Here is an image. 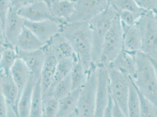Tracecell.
Masks as SVG:
<instances>
[{"mask_svg": "<svg viewBox=\"0 0 157 117\" xmlns=\"http://www.w3.org/2000/svg\"><path fill=\"white\" fill-rule=\"evenodd\" d=\"M60 33L76 54L86 69L90 72L92 63V38L89 22H67L62 24Z\"/></svg>", "mask_w": 157, "mask_h": 117, "instance_id": "obj_1", "label": "cell"}, {"mask_svg": "<svg viewBox=\"0 0 157 117\" xmlns=\"http://www.w3.org/2000/svg\"><path fill=\"white\" fill-rule=\"evenodd\" d=\"M137 73L133 80L138 91L157 108V76L150 58L143 52L136 55Z\"/></svg>", "mask_w": 157, "mask_h": 117, "instance_id": "obj_2", "label": "cell"}, {"mask_svg": "<svg viewBox=\"0 0 157 117\" xmlns=\"http://www.w3.org/2000/svg\"><path fill=\"white\" fill-rule=\"evenodd\" d=\"M117 12L110 6L104 12L89 21L92 38V63L99 65L105 36L113 21L118 15Z\"/></svg>", "mask_w": 157, "mask_h": 117, "instance_id": "obj_3", "label": "cell"}, {"mask_svg": "<svg viewBox=\"0 0 157 117\" xmlns=\"http://www.w3.org/2000/svg\"><path fill=\"white\" fill-rule=\"evenodd\" d=\"M124 31L118 14L105 36L98 66L107 67L123 50Z\"/></svg>", "mask_w": 157, "mask_h": 117, "instance_id": "obj_4", "label": "cell"}, {"mask_svg": "<svg viewBox=\"0 0 157 117\" xmlns=\"http://www.w3.org/2000/svg\"><path fill=\"white\" fill-rule=\"evenodd\" d=\"M98 89V66H93L87 83L80 90L76 109L78 117H93L96 107Z\"/></svg>", "mask_w": 157, "mask_h": 117, "instance_id": "obj_5", "label": "cell"}, {"mask_svg": "<svg viewBox=\"0 0 157 117\" xmlns=\"http://www.w3.org/2000/svg\"><path fill=\"white\" fill-rule=\"evenodd\" d=\"M109 78V90L113 101L127 117V103L130 92L131 78L111 66L105 67Z\"/></svg>", "mask_w": 157, "mask_h": 117, "instance_id": "obj_6", "label": "cell"}, {"mask_svg": "<svg viewBox=\"0 0 157 117\" xmlns=\"http://www.w3.org/2000/svg\"><path fill=\"white\" fill-rule=\"evenodd\" d=\"M143 34L141 51L157 61V21L152 11H148L138 21Z\"/></svg>", "mask_w": 157, "mask_h": 117, "instance_id": "obj_7", "label": "cell"}, {"mask_svg": "<svg viewBox=\"0 0 157 117\" xmlns=\"http://www.w3.org/2000/svg\"><path fill=\"white\" fill-rule=\"evenodd\" d=\"M109 6V0H78L75 13L68 22H89Z\"/></svg>", "mask_w": 157, "mask_h": 117, "instance_id": "obj_8", "label": "cell"}, {"mask_svg": "<svg viewBox=\"0 0 157 117\" xmlns=\"http://www.w3.org/2000/svg\"><path fill=\"white\" fill-rule=\"evenodd\" d=\"M25 20L18 13V9L11 7L4 25L0 29L1 43H7L16 47L17 40L25 27Z\"/></svg>", "mask_w": 157, "mask_h": 117, "instance_id": "obj_9", "label": "cell"}, {"mask_svg": "<svg viewBox=\"0 0 157 117\" xmlns=\"http://www.w3.org/2000/svg\"><path fill=\"white\" fill-rule=\"evenodd\" d=\"M18 13L28 21L39 22L52 20L62 25L61 22L53 15L51 7L42 1H35L28 6L19 9Z\"/></svg>", "mask_w": 157, "mask_h": 117, "instance_id": "obj_10", "label": "cell"}, {"mask_svg": "<svg viewBox=\"0 0 157 117\" xmlns=\"http://www.w3.org/2000/svg\"><path fill=\"white\" fill-rule=\"evenodd\" d=\"M42 49L46 55H52L58 60L63 58H78L70 43L60 32L48 42Z\"/></svg>", "mask_w": 157, "mask_h": 117, "instance_id": "obj_11", "label": "cell"}, {"mask_svg": "<svg viewBox=\"0 0 157 117\" xmlns=\"http://www.w3.org/2000/svg\"><path fill=\"white\" fill-rule=\"evenodd\" d=\"M98 89L96 110L93 117H104L109 104L110 94L109 90V78L106 68L98 66Z\"/></svg>", "mask_w": 157, "mask_h": 117, "instance_id": "obj_12", "label": "cell"}, {"mask_svg": "<svg viewBox=\"0 0 157 117\" xmlns=\"http://www.w3.org/2000/svg\"><path fill=\"white\" fill-rule=\"evenodd\" d=\"M25 26L31 30L45 44L60 32L62 29L60 24L52 20L39 22L25 21Z\"/></svg>", "mask_w": 157, "mask_h": 117, "instance_id": "obj_13", "label": "cell"}, {"mask_svg": "<svg viewBox=\"0 0 157 117\" xmlns=\"http://www.w3.org/2000/svg\"><path fill=\"white\" fill-rule=\"evenodd\" d=\"M18 58L21 59L29 69L31 74L36 81L39 80L44 65L46 55L43 49L32 52H23L17 50Z\"/></svg>", "mask_w": 157, "mask_h": 117, "instance_id": "obj_14", "label": "cell"}, {"mask_svg": "<svg viewBox=\"0 0 157 117\" xmlns=\"http://www.w3.org/2000/svg\"><path fill=\"white\" fill-rule=\"evenodd\" d=\"M123 28L124 31L123 50L133 54L141 52L143 45V34L138 22L132 26L123 27Z\"/></svg>", "mask_w": 157, "mask_h": 117, "instance_id": "obj_15", "label": "cell"}, {"mask_svg": "<svg viewBox=\"0 0 157 117\" xmlns=\"http://www.w3.org/2000/svg\"><path fill=\"white\" fill-rule=\"evenodd\" d=\"M136 55L137 53L133 54L123 50L109 66L114 67L134 80L137 73Z\"/></svg>", "mask_w": 157, "mask_h": 117, "instance_id": "obj_16", "label": "cell"}, {"mask_svg": "<svg viewBox=\"0 0 157 117\" xmlns=\"http://www.w3.org/2000/svg\"><path fill=\"white\" fill-rule=\"evenodd\" d=\"M58 59L52 55H46V60L40 77L42 97L48 95L51 90L55 77Z\"/></svg>", "mask_w": 157, "mask_h": 117, "instance_id": "obj_17", "label": "cell"}, {"mask_svg": "<svg viewBox=\"0 0 157 117\" xmlns=\"http://www.w3.org/2000/svg\"><path fill=\"white\" fill-rule=\"evenodd\" d=\"M0 90L1 96L5 99L7 104L13 107L17 111L18 90L11 74H1Z\"/></svg>", "mask_w": 157, "mask_h": 117, "instance_id": "obj_18", "label": "cell"}, {"mask_svg": "<svg viewBox=\"0 0 157 117\" xmlns=\"http://www.w3.org/2000/svg\"><path fill=\"white\" fill-rule=\"evenodd\" d=\"M45 45L31 30L25 26L17 40L16 49L23 52H32L42 49Z\"/></svg>", "mask_w": 157, "mask_h": 117, "instance_id": "obj_19", "label": "cell"}, {"mask_svg": "<svg viewBox=\"0 0 157 117\" xmlns=\"http://www.w3.org/2000/svg\"><path fill=\"white\" fill-rule=\"evenodd\" d=\"M37 81L31 75L28 83L20 96L17 111L20 117H28L30 113L35 86Z\"/></svg>", "mask_w": 157, "mask_h": 117, "instance_id": "obj_20", "label": "cell"}, {"mask_svg": "<svg viewBox=\"0 0 157 117\" xmlns=\"http://www.w3.org/2000/svg\"><path fill=\"white\" fill-rule=\"evenodd\" d=\"M10 74L18 88L19 101L21 93L29 81L31 75V73L25 63L18 58L12 67Z\"/></svg>", "mask_w": 157, "mask_h": 117, "instance_id": "obj_21", "label": "cell"}, {"mask_svg": "<svg viewBox=\"0 0 157 117\" xmlns=\"http://www.w3.org/2000/svg\"><path fill=\"white\" fill-rule=\"evenodd\" d=\"M18 58V56L16 47L7 43H1V74H10L11 69Z\"/></svg>", "mask_w": 157, "mask_h": 117, "instance_id": "obj_22", "label": "cell"}, {"mask_svg": "<svg viewBox=\"0 0 157 117\" xmlns=\"http://www.w3.org/2000/svg\"><path fill=\"white\" fill-rule=\"evenodd\" d=\"M75 3L71 0H59L52 2L51 9L53 15L62 24L67 23L75 11Z\"/></svg>", "mask_w": 157, "mask_h": 117, "instance_id": "obj_23", "label": "cell"}, {"mask_svg": "<svg viewBox=\"0 0 157 117\" xmlns=\"http://www.w3.org/2000/svg\"><path fill=\"white\" fill-rule=\"evenodd\" d=\"M80 90H72L65 97L59 100V110L57 117H63L76 111Z\"/></svg>", "mask_w": 157, "mask_h": 117, "instance_id": "obj_24", "label": "cell"}, {"mask_svg": "<svg viewBox=\"0 0 157 117\" xmlns=\"http://www.w3.org/2000/svg\"><path fill=\"white\" fill-rule=\"evenodd\" d=\"M78 59V58H63L58 61L56 70L51 90L47 96L45 97H42V98L52 97L51 94L55 86L57 85L59 81H60L62 80L65 78L66 77H67L71 74L75 62Z\"/></svg>", "mask_w": 157, "mask_h": 117, "instance_id": "obj_25", "label": "cell"}, {"mask_svg": "<svg viewBox=\"0 0 157 117\" xmlns=\"http://www.w3.org/2000/svg\"><path fill=\"white\" fill-rule=\"evenodd\" d=\"M90 72L86 69L79 59L75 62L71 73L73 90H80L86 85Z\"/></svg>", "mask_w": 157, "mask_h": 117, "instance_id": "obj_26", "label": "cell"}, {"mask_svg": "<svg viewBox=\"0 0 157 117\" xmlns=\"http://www.w3.org/2000/svg\"><path fill=\"white\" fill-rule=\"evenodd\" d=\"M109 4L118 13L121 11H130L144 15L148 11L140 7L135 0H109Z\"/></svg>", "mask_w": 157, "mask_h": 117, "instance_id": "obj_27", "label": "cell"}, {"mask_svg": "<svg viewBox=\"0 0 157 117\" xmlns=\"http://www.w3.org/2000/svg\"><path fill=\"white\" fill-rule=\"evenodd\" d=\"M128 117H140V98L137 87L131 78L127 103Z\"/></svg>", "mask_w": 157, "mask_h": 117, "instance_id": "obj_28", "label": "cell"}, {"mask_svg": "<svg viewBox=\"0 0 157 117\" xmlns=\"http://www.w3.org/2000/svg\"><path fill=\"white\" fill-rule=\"evenodd\" d=\"M28 117H43V98L40 78L35 86L30 113Z\"/></svg>", "mask_w": 157, "mask_h": 117, "instance_id": "obj_29", "label": "cell"}, {"mask_svg": "<svg viewBox=\"0 0 157 117\" xmlns=\"http://www.w3.org/2000/svg\"><path fill=\"white\" fill-rule=\"evenodd\" d=\"M72 90V81L70 74L55 86L51 95L53 97L59 100L62 98L65 97Z\"/></svg>", "mask_w": 157, "mask_h": 117, "instance_id": "obj_30", "label": "cell"}, {"mask_svg": "<svg viewBox=\"0 0 157 117\" xmlns=\"http://www.w3.org/2000/svg\"><path fill=\"white\" fill-rule=\"evenodd\" d=\"M59 100L53 97L43 98V117H57Z\"/></svg>", "mask_w": 157, "mask_h": 117, "instance_id": "obj_31", "label": "cell"}, {"mask_svg": "<svg viewBox=\"0 0 157 117\" xmlns=\"http://www.w3.org/2000/svg\"><path fill=\"white\" fill-rule=\"evenodd\" d=\"M138 92L140 98V117H157L156 106L145 97L140 91Z\"/></svg>", "mask_w": 157, "mask_h": 117, "instance_id": "obj_32", "label": "cell"}, {"mask_svg": "<svg viewBox=\"0 0 157 117\" xmlns=\"http://www.w3.org/2000/svg\"><path fill=\"white\" fill-rule=\"evenodd\" d=\"M143 15L130 11H121L118 13L121 25L124 28L134 25Z\"/></svg>", "mask_w": 157, "mask_h": 117, "instance_id": "obj_33", "label": "cell"}, {"mask_svg": "<svg viewBox=\"0 0 157 117\" xmlns=\"http://www.w3.org/2000/svg\"><path fill=\"white\" fill-rule=\"evenodd\" d=\"M11 7V0H0V29L4 25Z\"/></svg>", "mask_w": 157, "mask_h": 117, "instance_id": "obj_34", "label": "cell"}, {"mask_svg": "<svg viewBox=\"0 0 157 117\" xmlns=\"http://www.w3.org/2000/svg\"><path fill=\"white\" fill-rule=\"evenodd\" d=\"M35 0H11V6L17 9L28 6Z\"/></svg>", "mask_w": 157, "mask_h": 117, "instance_id": "obj_35", "label": "cell"}, {"mask_svg": "<svg viewBox=\"0 0 157 117\" xmlns=\"http://www.w3.org/2000/svg\"><path fill=\"white\" fill-rule=\"evenodd\" d=\"M112 115L113 117H128L117 104L113 101L112 105Z\"/></svg>", "mask_w": 157, "mask_h": 117, "instance_id": "obj_36", "label": "cell"}, {"mask_svg": "<svg viewBox=\"0 0 157 117\" xmlns=\"http://www.w3.org/2000/svg\"><path fill=\"white\" fill-rule=\"evenodd\" d=\"M8 117V105L5 99L0 97V117Z\"/></svg>", "mask_w": 157, "mask_h": 117, "instance_id": "obj_37", "label": "cell"}, {"mask_svg": "<svg viewBox=\"0 0 157 117\" xmlns=\"http://www.w3.org/2000/svg\"><path fill=\"white\" fill-rule=\"evenodd\" d=\"M112 105H113V100H112V98L110 96L109 104H108L106 110L105 112V117H113V115H112Z\"/></svg>", "mask_w": 157, "mask_h": 117, "instance_id": "obj_38", "label": "cell"}, {"mask_svg": "<svg viewBox=\"0 0 157 117\" xmlns=\"http://www.w3.org/2000/svg\"><path fill=\"white\" fill-rule=\"evenodd\" d=\"M20 117V116L13 107L8 105V117Z\"/></svg>", "mask_w": 157, "mask_h": 117, "instance_id": "obj_39", "label": "cell"}, {"mask_svg": "<svg viewBox=\"0 0 157 117\" xmlns=\"http://www.w3.org/2000/svg\"><path fill=\"white\" fill-rule=\"evenodd\" d=\"M35 1H42L46 3L49 7H51L52 4V0H35Z\"/></svg>", "mask_w": 157, "mask_h": 117, "instance_id": "obj_40", "label": "cell"}, {"mask_svg": "<svg viewBox=\"0 0 157 117\" xmlns=\"http://www.w3.org/2000/svg\"><path fill=\"white\" fill-rule=\"evenodd\" d=\"M151 61H152V63H153V65H154V67H155V72H156L157 76V61H155V60H151Z\"/></svg>", "mask_w": 157, "mask_h": 117, "instance_id": "obj_41", "label": "cell"}, {"mask_svg": "<svg viewBox=\"0 0 157 117\" xmlns=\"http://www.w3.org/2000/svg\"><path fill=\"white\" fill-rule=\"evenodd\" d=\"M77 115H78V114H77V112H76V111H75V112H74L73 113H72L71 114L68 115H67V116H65V117H77Z\"/></svg>", "mask_w": 157, "mask_h": 117, "instance_id": "obj_42", "label": "cell"}, {"mask_svg": "<svg viewBox=\"0 0 157 117\" xmlns=\"http://www.w3.org/2000/svg\"><path fill=\"white\" fill-rule=\"evenodd\" d=\"M152 11H153V13H154L155 17V18H156V20H157V8L155 9H154V10H152Z\"/></svg>", "mask_w": 157, "mask_h": 117, "instance_id": "obj_43", "label": "cell"}, {"mask_svg": "<svg viewBox=\"0 0 157 117\" xmlns=\"http://www.w3.org/2000/svg\"><path fill=\"white\" fill-rule=\"evenodd\" d=\"M59 1V0H52V2H54V1Z\"/></svg>", "mask_w": 157, "mask_h": 117, "instance_id": "obj_44", "label": "cell"}, {"mask_svg": "<svg viewBox=\"0 0 157 117\" xmlns=\"http://www.w3.org/2000/svg\"><path fill=\"white\" fill-rule=\"evenodd\" d=\"M71 1H73V2H76L78 0H71Z\"/></svg>", "mask_w": 157, "mask_h": 117, "instance_id": "obj_45", "label": "cell"}, {"mask_svg": "<svg viewBox=\"0 0 157 117\" xmlns=\"http://www.w3.org/2000/svg\"><path fill=\"white\" fill-rule=\"evenodd\" d=\"M78 117V115H77V117Z\"/></svg>", "mask_w": 157, "mask_h": 117, "instance_id": "obj_46", "label": "cell"}]
</instances>
